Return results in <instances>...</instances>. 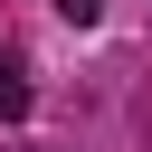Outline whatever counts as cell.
I'll return each instance as SVG.
<instances>
[{
	"label": "cell",
	"mask_w": 152,
	"mask_h": 152,
	"mask_svg": "<svg viewBox=\"0 0 152 152\" xmlns=\"http://www.w3.org/2000/svg\"><path fill=\"white\" fill-rule=\"evenodd\" d=\"M28 114V76H19V57H0V124H19Z\"/></svg>",
	"instance_id": "1"
},
{
	"label": "cell",
	"mask_w": 152,
	"mask_h": 152,
	"mask_svg": "<svg viewBox=\"0 0 152 152\" xmlns=\"http://www.w3.org/2000/svg\"><path fill=\"white\" fill-rule=\"evenodd\" d=\"M57 19H66V28H95V19H104V0H57Z\"/></svg>",
	"instance_id": "2"
}]
</instances>
